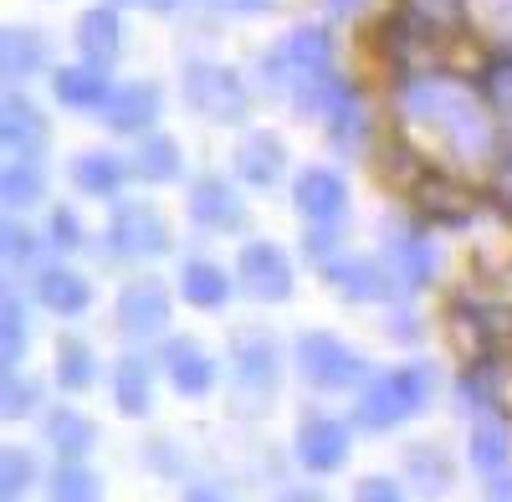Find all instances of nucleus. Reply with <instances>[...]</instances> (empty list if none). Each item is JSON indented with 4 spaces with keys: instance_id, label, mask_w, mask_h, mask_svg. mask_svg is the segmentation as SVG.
<instances>
[{
    "instance_id": "21",
    "label": "nucleus",
    "mask_w": 512,
    "mask_h": 502,
    "mask_svg": "<svg viewBox=\"0 0 512 502\" xmlns=\"http://www.w3.org/2000/svg\"><path fill=\"white\" fill-rule=\"evenodd\" d=\"M41 431H47V446H52L57 456H67V462H82V456L98 446V426H93L82 410H72V405H57Z\"/></svg>"
},
{
    "instance_id": "22",
    "label": "nucleus",
    "mask_w": 512,
    "mask_h": 502,
    "mask_svg": "<svg viewBox=\"0 0 512 502\" xmlns=\"http://www.w3.org/2000/svg\"><path fill=\"white\" fill-rule=\"evenodd\" d=\"M77 52H82V62H98V67H108L118 57V11L113 6H93L77 16Z\"/></svg>"
},
{
    "instance_id": "31",
    "label": "nucleus",
    "mask_w": 512,
    "mask_h": 502,
    "mask_svg": "<svg viewBox=\"0 0 512 502\" xmlns=\"http://www.w3.org/2000/svg\"><path fill=\"white\" fill-rule=\"evenodd\" d=\"M0 354H6V369H16L21 354H26V308H21L16 292L0 298Z\"/></svg>"
},
{
    "instance_id": "25",
    "label": "nucleus",
    "mask_w": 512,
    "mask_h": 502,
    "mask_svg": "<svg viewBox=\"0 0 512 502\" xmlns=\"http://www.w3.org/2000/svg\"><path fill=\"white\" fill-rule=\"evenodd\" d=\"M123 159L118 154H108V149H88V154H77L72 159V185L82 190V195H113L118 185H123Z\"/></svg>"
},
{
    "instance_id": "49",
    "label": "nucleus",
    "mask_w": 512,
    "mask_h": 502,
    "mask_svg": "<svg viewBox=\"0 0 512 502\" xmlns=\"http://www.w3.org/2000/svg\"><path fill=\"white\" fill-rule=\"evenodd\" d=\"M123 6H149V11H169L175 0H123Z\"/></svg>"
},
{
    "instance_id": "33",
    "label": "nucleus",
    "mask_w": 512,
    "mask_h": 502,
    "mask_svg": "<svg viewBox=\"0 0 512 502\" xmlns=\"http://www.w3.org/2000/svg\"><path fill=\"white\" fill-rule=\"evenodd\" d=\"M0 195H6V205H36L41 200V170H36V159H11L6 164V175H0Z\"/></svg>"
},
{
    "instance_id": "1",
    "label": "nucleus",
    "mask_w": 512,
    "mask_h": 502,
    "mask_svg": "<svg viewBox=\"0 0 512 502\" xmlns=\"http://www.w3.org/2000/svg\"><path fill=\"white\" fill-rule=\"evenodd\" d=\"M400 118L410 129L431 134L451 159H492L497 149V129L492 113L482 108V98L466 82L446 77V72H410L400 82Z\"/></svg>"
},
{
    "instance_id": "15",
    "label": "nucleus",
    "mask_w": 512,
    "mask_h": 502,
    "mask_svg": "<svg viewBox=\"0 0 512 502\" xmlns=\"http://www.w3.org/2000/svg\"><path fill=\"white\" fill-rule=\"evenodd\" d=\"M190 216L210 231H236L246 221V205L236 200V190L221 180V175H200L190 185Z\"/></svg>"
},
{
    "instance_id": "47",
    "label": "nucleus",
    "mask_w": 512,
    "mask_h": 502,
    "mask_svg": "<svg viewBox=\"0 0 512 502\" xmlns=\"http://www.w3.org/2000/svg\"><path fill=\"white\" fill-rule=\"evenodd\" d=\"M185 502H226V497H221L216 487H190V492H185Z\"/></svg>"
},
{
    "instance_id": "6",
    "label": "nucleus",
    "mask_w": 512,
    "mask_h": 502,
    "mask_svg": "<svg viewBox=\"0 0 512 502\" xmlns=\"http://www.w3.org/2000/svg\"><path fill=\"white\" fill-rule=\"evenodd\" d=\"M236 282L251 292L256 303H287L292 298V262L277 241H246L241 262H236Z\"/></svg>"
},
{
    "instance_id": "41",
    "label": "nucleus",
    "mask_w": 512,
    "mask_h": 502,
    "mask_svg": "<svg viewBox=\"0 0 512 502\" xmlns=\"http://www.w3.org/2000/svg\"><path fill=\"white\" fill-rule=\"evenodd\" d=\"M354 502H405V492L390 482V477H364L354 487Z\"/></svg>"
},
{
    "instance_id": "32",
    "label": "nucleus",
    "mask_w": 512,
    "mask_h": 502,
    "mask_svg": "<svg viewBox=\"0 0 512 502\" xmlns=\"http://www.w3.org/2000/svg\"><path fill=\"white\" fill-rule=\"evenodd\" d=\"M52 502H103V482L82 462H67L52 477Z\"/></svg>"
},
{
    "instance_id": "7",
    "label": "nucleus",
    "mask_w": 512,
    "mask_h": 502,
    "mask_svg": "<svg viewBox=\"0 0 512 502\" xmlns=\"http://www.w3.org/2000/svg\"><path fill=\"white\" fill-rule=\"evenodd\" d=\"M297 364L323 390H344V385L364 380V359L344 339H333V333H303L297 339Z\"/></svg>"
},
{
    "instance_id": "44",
    "label": "nucleus",
    "mask_w": 512,
    "mask_h": 502,
    "mask_svg": "<svg viewBox=\"0 0 512 502\" xmlns=\"http://www.w3.org/2000/svg\"><path fill=\"white\" fill-rule=\"evenodd\" d=\"M303 251H308V257H313V262H323V257H328V251H333V236H328V231H313V236L303 241Z\"/></svg>"
},
{
    "instance_id": "27",
    "label": "nucleus",
    "mask_w": 512,
    "mask_h": 502,
    "mask_svg": "<svg viewBox=\"0 0 512 502\" xmlns=\"http://www.w3.org/2000/svg\"><path fill=\"white\" fill-rule=\"evenodd\" d=\"M180 292H185V303L195 308H226L231 298V282L216 262H185L180 267Z\"/></svg>"
},
{
    "instance_id": "40",
    "label": "nucleus",
    "mask_w": 512,
    "mask_h": 502,
    "mask_svg": "<svg viewBox=\"0 0 512 502\" xmlns=\"http://www.w3.org/2000/svg\"><path fill=\"white\" fill-rule=\"evenodd\" d=\"M36 405V390L26 380H16V369H6V421H16V415H26Z\"/></svg>"
},
{
    "instance_id": "4",
    "label": "nucleus",
    "mask_w": 512,
    "mask_h": 502,
    "mask_svg": "<svg viewBox=\"0 0 512 502\" xmlns=\"http://www.w3.org/2000/svg\"><path fill=\"white\" fill-rule=\"evenodd\" d=\"M328 67H333V41L318 26H297L282 47L262 52V72L272 88H292L303 72H328Z\"/></svg>"
},
{
    "instance_id": "42",
    "label": "nucleus",
    "mask_w": 512,
    "mask_h": 502,
    "mask_svg": "<svg viewBox=\"0 0 512 502\" xmlns=\"http://www.w3.org/2000/svg\"><path fill=\"white\" fill-rule=\"evenodd\" d=\"M185 6L226 11V16H256V11H272V0H185Z\"/></svg>"
},
{
    "instance_id": "24",
    "label": "nucleus",
    "mask_w": 512,
    "mask_h": 502,
    "mask_svg": "<svg viewBox=\"0 0 512 502\" xmlns=\"http://www.w3.org/2000/svg\"><path fill=\"white\" fill-rule=\"evenodd\" d=\"M415 195H420V211H425V216H436V221H446V226H461L466 216H472V195H466L456 180L436 175V170L420 180Z\"/></svg>"
},
{
    "instance_id": "2",
    "label": "nucleus",
    "mask_w": 512,
    "mask_h": 502,
    "mask_svg": "<svg viewBox=\"0 0 512 502\" xmlns=\"http://www.w3.org/2000/svg\"><path fill=\"white\" fill-rule=\"evenodd\" d=\"M431 390H436L431 364H400L390 374H374V380L364 385V395H359V421L374 426V431L405 426L431 405Z\"/></svg>"
},
{
    "instance_id": "30",
    "label": "nucleus",
    "mask_w": 512,
    "mask_h": 502,
    "mask_svg": "<svg viewBox=\"0 0 512 502\" xmlns=\"http://www.w3.org/2000/svg\"><path fill=\"white\" fill-rule=\"evenodd\" d=\"M466 456H472V467L482 472H502L507 467V431L497 421H482L472 426V441H466Z\"/></svg>"
},
{
    "instance_id": "37",
    "label": "nucleus",
    "mask_w": 512,
    "mask_h": 502,
    "mask_svg": "<svg viewBox=\"0 0 512 502\" xmlns=\"http://www.w3.org/2000/svg\"><path fill=\"white\" fill-rule=\"evenodd\" d=\"M482 93H487L502 113H512V57H492V62H487V72H482Z\"/></svg>"
},
{
    "instance_id": "28",
    "label": "nucleus",
    "mask_w": 512,
    "mask_h": 502,
    "mask_svg": "<svg viewBox=\"0 0 512 502\" xmlns=\"http://www.w3.org/2000/svg\"><path fill=\"white\" fill-rule=\"evenodd\" d=\"M134 175L149 180V185H164L180 175V144L169 134H144L139 139V154H134Z\"/></svg>"
},
{
    "instance_id": "39",
    "label": "nucleus",
    "mask_w": 512,
    "mask_h": 502,
    "mask_svg": "<svg viewBox=\"0 0 512 502\" xmlns=\"http://www.w3.org/2000/svg\"><path fill=\"white\" fill-rule=\"evenodd\" d=\"M0 236H6V262H31L36 257V236L26 231V226H16V221H6V231H0Z\"/></svg>"
},
{
    "instance_id": "36",
    "label": "nucleus",
    "mask_w": 512,
    "mask_h": 502,
    "mask_svg": "<svg viewBox=\"0 0 512 502\" xmlns=\"http://www.w3.org/2000/svg\"><path fill=\"white\" fill-rule=\"evenodd\" d=\"M405 11L431 31H456L466 21V0H405Z\"/></svg>"
},
{
    "instance_id": "8",
    "label": "nucleus",
    "mask_w": 512,
    "mask_h": 502,
    "mask_svg": "<svg viewBox=\"0 0 512 502\" xmlns=\"http://www.w3.org/2000/svg\"><path fill=\"white\" fill-rule=\"evenodd\" d=\"M164 323H169V292H164V282H154V277L123 282V292H118V328H123V339H154V333H164Z\"/></svg>"
},
{
    "instance_id": "13",
    "label": "nucleus",
    "mask_w": 512,
    "mask_h": 502,
    "mask_svg": "<svg viewBox=\"0 0 512 502\" xmlns=\"http://www.w3.org/2000/svg\"><path fill=\"white\" fill-rule=\"evenodd\" d=\"M384 267H390L400 292H420L425 282H431V272H436L431 241L415 236V231H395L390 241H384Z\"/></svg>"
},
{
    "instance_id": "5",
    "label": "nucleus",
    "mask_w": 512,
    "mask_h": 502,
    "mask_svg": "<svg viewBox=\"0 0 512 502\" xmlns=\"http://www.w3.org/2000/svg\"><path fill=\"white\" fill-rule=\"evenodd\" d=\"M108 241L118 257H164L169 251V226L149 200H118L113 221H108Z\"/></svg>"
},
{
    "instance_id": "19",
    "label": "nucleus",
    "mask_w": 512,
    "mask_h": 502,
    "mask_svg": "<svg viewBox=\"0 0 512 502\" xmlns=\"http://www.w3.org/2000/svg\"><path fill=\"white\" fill-rule=\"evenodd\" d=\"M328 282L338 298H354V303H379L395 292L390 267H379V262H328Z\"/></svg>"
},
{
    "instance_id": "14",
    "label": "nucleus",
    "mask_w": 512,
    "mask_h": 502,
    "mask_svg": "<svg viewBox=\"0 0 512 502\" xmlns=\"http://www.w3.org/2000/svg\"><path fill=\"white\" fill-rule=\"evenodd\" d=\"M6 118H0V139H6L11 159H41V149L52 144V129H47V118H41L26 98L6 93V108H0Z\"/></svg>"
},
{
    "instance_id": "45",
    "label": "nucleus",
    "mask_w": 512,
    "mask_h": 502,
    "mask_svg": "<svg viewBox=\"0 0 512 502\" xmlns=\"http://www.w3.org/2000/svg\"><path fill=\"white\" fill-rule=\"evenodd\" d=\"M323 6H328L333 16H359V11H364V0H323Z\"/></svg>"
},
{
    "instance_id": "10",
    "label": "nucleus",
    "mask_w": 512,
    "mask_h": 502,
    "mask_svg": "<svg viewBox=\"0 0 512 502\" xmlns=\"http://www.w3.org/2000/svg\"><path fill=\"white\" fill-rule=\"evenodd\" d=\"M297 462L313 477H328L349 462V426L333 421V415H303L297 426Z\"/></svg>"
},
{
    "instance_id": "38",
    "label": "nucleus",
    "mask_w": 512,
    "mask_h": 502,
    "mask_svg": "<svg viewBox=\"0 0 512 502\" xmlns=\"http://www.w3.org/2000/svg\"><path fill=\"white\" fill-rule=\"evenodd\" d=\"M47 236H52V246H57V251H77V246H82V226H77V216H72V211H62V205L47 216Z\"/></svg>"
},
{
    "instance_id": "11",
    "label": "nucleus",
    "mask_w": 512,
    "mask_h": 502,
    "mask_svg": "<svg viewBox=\"0 0 512 502\" xmlns=\"http://www.w3.org/2000/svg\"><path fill=\"white\" fill-rule=\"evenodd\" d=\"M52 93H57L62 108L103 113V103L113 98V82H108V67H98V62H77V67H57V72H52Z\"/></svg>"
},
{
    "instance_id": "9",
    "label": "nucleus",
    "mask_w": 512,
    "mask_h": 502,
    "mask_svg": "<svg viewBox=\"0 0 512 502\" xmlns=\"http://www.w3.org/2000/svg\"><path fill=\"white\" fill-rule=\"evenodd\" d=\"M292 205H297V216H303V221L333 226L338 216L349 211V185H344V175H338V170H328V164H313V170L297 175Z\"/></svg>"
},
{
    "instance_id": "46",
    "label": "nucleus",
    "mask_w": 512,
    "mask_h": 502,
    "mask_svg": "<svg viewBox=\"0 0 512 502\" xmlns=\"http://www.w3.org/2000/svg\"><path fill=\"white\" fill-rule=\"evenodd\" d=\"M277 502H323V497H318V492H308V487H287Z\"/></svg>"
},
{
    "instance_id": "34",
    "label": "nucleus",
    "mask_w": 512,
    "mask_h": 502,
    "mask_svg": "<svg viewBox=\"0 0 512 502\" xmlns=\"http://www.w3.org/2000/svg\"><path fill=\"white\" fill-rule=\"evenodd\" d=\"M31 482H36V462H31L21 446H11L6 456H0V497L21 502V497L31 492Z\"/></svg>"
},
{
    "instance_id": "20",
    "label": "nucleus",
    "mask_w": 512,
    "mask_h": 502,
    "mask_svg": "<svg viewBox=\"0 0 512 502\" xmlns=\"http://www.w3.org/2000/svg\"><path fill=\"white\" fill-rule=\"evenodd\" d=\"M149 400H154V374H149V359L123 354V359L113 364V405H118V415L139 421V415H149Z\"/></svg>"
},
{
    "instance_id": "23",
    "label": "nucleus",
    "mask_w": 512,
    "mask_h": 502,
    "mask_svg": "<svg viewBox=\"0 0 512 502\" xmlns=\"http://www.w3.org/2000/svg\"><path fill=\"white\" fill-rule=\"evenodd\" d=\"M36 298L47 303L57 318H77L82 308L93 303V287L82 282L77 272H67V267H47V272L36 277Z\"/></svg>"
},
{
    "instance_id": "29",
    "label": "nucleus",
    "mask_w": 512,
    "mask_h": 502,
    "mask_svg": "<svg viewBox=\"0 0 512 502\" xmlns=\"http://www.w3.org/2000/svg\"><path fill=\"white\" fill-rule=\"evenodd\" d=\"M93 349L82 344V339H62L57 344V385L62 390H88L93 385Z\"/></svg>"
},
{
    "instance_id": "48",
    "label": "nucleus",
    "mask_w": 512,
    "mask_h": 502,
    "mask_svg": "<svg viewBox=\"0 0 512 502\" xmlns=\"http://www.w3.org/2000/svg\"><path fill=\"white\" fill-rule=\"evenodd\" d=\"M492 502H512V482H507V477L492 482Z\"/></svg>"
},
{
    "instance_id": "16",
    "label": "nucleus",
    "mask_w": 512,
    "mask_h": 502,
    "mask_svg": "<svg viewBox=\"0 0 512 502\" xmlns=\"http://www.w3.org/2000/svg\"><path fill=\"white\" fill-rule=\"evenodd\" d=\"M154 118H159V88L154 82H123V88H113V98L103 103V123L118 134H144Z\"/></svg>"
},
{
    "instance_id": "17",
    "label": "nucleus",
    "mask_w": 512,
    "mask_h": 502,
    "mask_svg": "<svg viewBox=\"0 0 512 502\" xmlns=\"http://www.w3.org/2000/svg\"><path fill=\"white\" fill-rule=\"evenodd\" d=\"M236 175L246 180V185H272L277 175H282V164H287V149H282V139L277 134H267V129H251V134H241V144H236Z\"/></svg>"
},
{
    "instance_id": "18",
    "label": "nucleus",
    "mask_w": 512,
    "mask_h": 502,
    "mask_svg": "<svg viewBox=\"0 0 512 502\" xmlns=\"http://www.w3.org/2000/svg\"><path fill=\"white\" fill-rule=\"evenodd\" d=\"M164 369H169V385H175L180 395H205L210 385H216V364H210V354L195 339H169L164 344Z\"/></svg>"
},
{
    "instance_id": "3",
    "label": "nucleus",
    "mask_w": 512,
    "mask_h": 502,
    "mask_svg": "<svg viewBox=\"0 0 512 502\" xmlns=\"http://www.w3.org/2000/svg\"><path fill=\"white\" fill-rule=\"evenodd\" d=\"M180 88H185V103H190L205 123H241V118L251 113L246 82H241L231 67H221V62H205V57L185 62Z\"/></svg>"
},
{
    "instance_id": "35",
    "label": "nucleus",
    "mask_w": 512,
    "mask_h": 502,
    "mask_svg": "<svg viewBox=\"0 0 512 502\" xmlns=\"http://www.w3.org/2000/svg\"><path fill=\"white\" fill-rule=\"evenodd\" d=\"M410 472L425 482V492H446V487H451V467H446V456H441L431 441L410 446Z\"/></svg>"
},
{
    "instance_id": "43",
    "label": "nucleus",
    "mask_w": 512,
    "mask_h": 502,
    "mask_svg": "<svg viewBox=\"0 0 512 502\" xmlns=\"http://www.w3.org/2000/svg\"><path fill=\"white\" fill-rule=\"evenodd\" d=\"M492 195H497V205L512 216V149L497 159V180H492Z\"/></svg>"
},
{
    "instance_id": "12",
    "label": "nucleus",
    "mask_w": 512,
    "mask_h": 502,
    "mask_svg": "<svg viewBox=\"0 0 512 502\" xmlns=\"http://www.w3.org/2000/svg\"><path fill=\"white\" fill-rule=\"evenodd\" d=\"M231 374H236V385L251 390V395H267L277 385V349L267 333H236L231 339Z\"/></svg>"
},
{
    "instance_id": "26",
    "label": "nucleus",
    "mask_w": 512,
    "mask_h": 502,
    "mask_svg": "<svg viewBox=\"0 0 512 502\" xmlns=\"http://www.w3.org/2000/svg\"><path fill=\"white\" fill-rule=\"evenodd\" d=\"M41 62H47V47H41V36L31 26H6V36H0V72H6L11 82L41 72Z\"/></svg>"
}]
</instances>
